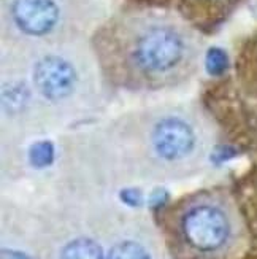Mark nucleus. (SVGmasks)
<instances>
[{"label": "nucleus", "instance_id": "f257e3e1", "mask_svg": "<svg viewBox=\"0 0 257 259\" xmlns=\"http://www.w3.org/2000/svg\"><path fill=\"white\" fill-rule=\"evenodd\" d=\"M100 54L122 72L146 84H169L191 73L200 43L181 21L162 13H137L108 26Z\"/></svg>", "mask_w": 257, "mask_h": 259}, {"label": "nucleus", "instance_id": "f03ea898", "mask_svg": "<svg viewBox=\"0 0 257 259\" xmlns=\"http://www.w3.org/2000/svg\"><path fill=\"white\" fill-rule=\"evenodd\" d=\"M75 0H4V19L29 47L62 45L75 24Z\"/></svg>", "mask_w": 257, "mask_h": 259}, {"label": "nucleus", "instance_id": "7ed1b4c3", "mask_svg": "<svg viewBox=\"0 0 257 259\" xmlns=\"http://www.w3.org/2000/svg\"><path fill=\"white\" fill-rule=\"evenodd\" d=\"M30 80L41 97L49 102H65L80 86V72L61 45L33 47Z\"/></svg>", "mask_w": 257, "mask_h": 259}, {"label": "nucleus", "instance_id": "20e7f679", "mask_svg": "<svg viewBox=\"0 0 257 259\" xmlns=\"http://www.w3.org/2000/svg\"><path fill=\"white\" fill-rule=\"evenodd\" d=\"M181 229L186 242L202 253H211L224 246L230 234L226 213L215 205H197L183 217Z\"/></svg>", "mask_w": 257, "mask_h": 259}, {"label": "nucleus", "instance_id": "39448f33", "mask_svg": "<svg viewBox=\"0 0 257 259\" xmlns=\"http://www.w3.org/2000/svg\"><path fill=\"white\" fill-rule=\"evenodd\" d=\"M149 143L162 161L176 162L191 156L197 146V131L180 115H164L149 126Z\"/></svg>", "mask_w": 257, "mask_h": 259}, {"label": "nucleus", "instance_id": "423d86ee", "mask_svg": "<svg viewBox=\"0 0 257 259\" xmlns=\"http://www.w3.org/2000/svg\"><path fill=\"white\" fill-rule=\"evenodd\" d=\"M59 259H104V251L97 242L83 237L67 243Z\"/></svg>", "mask_w": 257, "mask_h": 259}, {"label": "nucleus", "instance_id": "0eeeda50", "mask_svg": "<svg viewBox=\"0 0 257 259\" xmlns=\"http://www.w3.org/2000/svg\"><path fill=\"white\" fill-rule=\"evenodd\" d=\"M107 259H151L144 246L133 240H124L116 243L110 250Z\"/></svg>", "mask_w": 257, "mask_h": 259}, {"label": "nucleus", "instance_id": "6e6552de", "mask_svg": "<svg viewBox=\"0 0 257 259\" xmlns=\"http://www.w3.org/2000/svg\"><path fill=\"white\" fill-rule=\"evenodd\" d=\"M30 162L35 167H46L54 159V148L48 142L35 143L30 148Z\"/></svg>", "mask_w": 257, "mask_h": 259}, {"label": "nucleus", "instance_id": "1a4fd4ad", "mask_svg": "<svg viewBox=\"0 0 257 259\" xmlns=\"http://www.w3.org/2000/svg\"><path fill=\"white\" fill-rule=\"evenodd\" d=\"M207 65H208V70L211 73H222L226 70L227 67V58H226V53L221 51L218 48L211 50L208 54V59H207Z\"/></svg>", "mask_w": 257, "mask_h": 259}, {"label": "nucleus", "instance_id": "9d476101", "mask_svg": "<svg viewBox=\"0 0 257 259\" xmlns=\"http://www.w3.org/2000/svg\"><path fill=\"white\" fill-rule=\"evenodd\" d=\"M121 199L126 202V204L135 207V205H140L141 202V194L138 193L137 189H124L121 193Z\"/></svg>", "mask_w": 257, "mask_h": 259}, {"label": "nucleus", "instance_id": "9b49d317", "mask_svg": "<svg viewBox=\"0 0 257 259\" xmlns=\"http://www.w3.org/2000/svg\"><path fill=\"white\" fill-rule=\"evenodd\" d=\"M4 259H29L24 253L16 251H4Z\"/></svg>", "mask_w": 257, "mask_h": 259}]
</instances>
